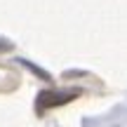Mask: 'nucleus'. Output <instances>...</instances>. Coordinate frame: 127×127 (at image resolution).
Listing matches in <instances>:
<instances>
[{"label":"nucleus","instance_id":"f257e3e1","mask_svg":"<svg viewBox=\"0 0 127 127\" xmlns=\"http://www.w3.org/2000/svg\"><path fill=\"white\" fill-rule=\"evenodd\" d=\"M78 92H68V94H54V92H42L40 96H38V106H61L64 101L73 99Z\"/></svg>","mask_w":127,"mask_h":127}]
</instances>
